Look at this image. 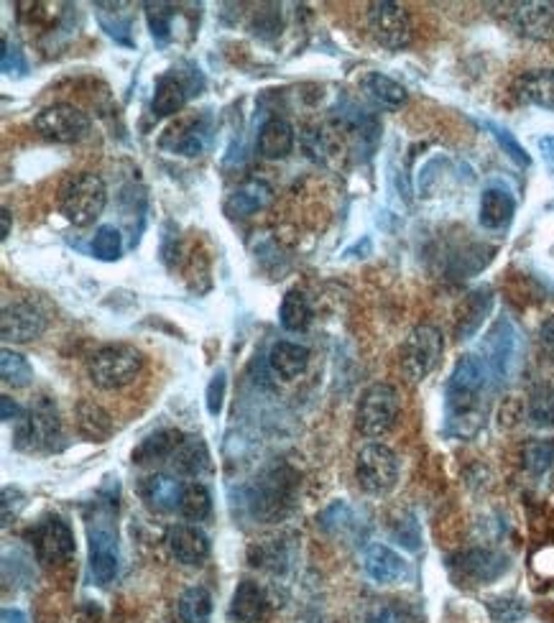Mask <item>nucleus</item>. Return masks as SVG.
<instances>
[{"mask_svg": "<svg viewBox=\"0 0 554 623\" xmlns=\"http://www.w3.org/2000/svg\"><path fill=\"white\" fill-rule=\"evenodd\" d=\"M450 570L457 580L470 585L493 583L509 570V557L493 549H468L450 560Z\"/></svg>", "mask_w": 554, "mask_h": 623, "instance_id": "13", "label": "nucleus"}, {"mask_svg": "<svg viewBox=\"0 0 554 623\" xmlns=\"http://www.w3.org/2000/svg\"><path fill=\"white\" fill-rule=\"evenodd\" d=\"M486 128L493 133V138H496V141H498V146H501V149L506 151V154H509L511 159L516 161V164H519V166L532 164V159H529V154H526V151H524V146H521V143L516 141L514 133H509V131H506V128L496 126V123H486Z\"/></svg>", "mask_w": 554, "mask_h": 623, "instance_id": "41", "label": "nucleus"}, {"mask_svg": "<svg viewBox=\"0 0 554 623\" xmlns=\"http://www.w3.org/2000/svg\"><path fill=\"white\" fill-rule=\"evenodd\" d=\"M166 547L172 557L182 565H202L210 557V539L202 529L189 524H179L166 534Z\"/></svg>", "mask_w": 554, "mask_h": 623, "instance_id": "17", "label": "nucleus"}, {"mask_svg": "<svg viewBox=\"0 0 554 623\" xmlns=\"http://www.w3.org/2000/svg\"><path fill=\"white\" fill-rule=\"evenodd\" d=\"M294 149V128L284 118H269L258 131V154L263 159H286Z\"/></svg>", "mask_w": 554, "mask_h": 623, "instance_id": "26", "label": "nucleus"}, {"mask_svg": "<svg viewBox=\"0 0 554 623\" xmlns=\"http://www.w3.org/2000/svg\"><path fill=\"white\" fill-rule=\"evenodd\" d=\"M445 350V338L435 325H417L401 345V373L412 383L424 381L435 371Z\"/></svg>", "mask_w": 554, "mask_h": 623, "instance_id": "8", "label": "nucleus"}, {"mask_svg": "<svg viewBox=\"0 0 554 623\" xmlns=\"http://www.w3.org/2000/svg\"><path fill=\"white\" fill-rule=\"evenodd\" d=\"M269 366L284 381H294L302 376L309 366V350L299 343H276L269 353Z\"/></svg>", "mask_w": 554, "mask_h": 623, "instance_id": "28", "label": "nucleus"}, {"mask_svg": "<svg viewBox=\"0 0 554 623\" xmlns=\"http://www.w3.org/2000/svg\"><path fill=\"white\" fill-rule=\"evenodd\" d=\"M529 419L537 427H554V391L549 386H537L529 394Z\"/></svg>", "mask_w": 554, "mask_h": 623, "instance_id": "38", "label": "nucleus"}, {"mask_svg": "<svg viewBox=\"0 0 554 623\" xmlns=\"http://www.w3.org/2000/svg\"><path fill=\"white\" fill-rule=\"evenodd\" d=\"M0 621H3V623H29V618L23 616L21 611H13V608H6V611H3V616H0Z\"/></svg>", "mask_w": 554, "mask_h": 623, "instance_id": "48", "label": "nucleus"}, {"mask_svg": "<svg viewBox=\"0 0 554 623\" xmlns=\"http://www.w3.org/2000/svg\"><path fill=\"white\" fill-rule=\"evenodd\" d=\"M184 437L174 429H161L149 435L141 445L133 450V463H156V460H172L174 450L179 447Z\"/></svg>", "mask_w": 554, "mask_h": 623, "instance_id": "31", "label": "nucleus"}, {"mask_svg": "<svg viewBox=\"0 0 554 623\" xmlns=\"http://www.w3.org/2000/svg\"><path fill=\"white\" fill-rule=\"evenodd\" d=\"M182 493H184V483H179L177 478L164 475V473L149 475V478H143V483H141V498L149 503L154 511H161V514L179 509Z\"/></svg>", "mask_w": 554, "mask_h": 623, "instance_id": "22", "label": "nucleus"}, {"mask_svg": "<svg viewBox=\"0 0 554 623\" xmlns=\"http://www.w3.org/2000/svg\"><path fill=\"white\" fill-rule=\"evenodd\" d=\"M0 376H3V383L13 386V389H23L34 381V368L29 366V361L21 353H13V350L6 348L0 353Z\"/></svg>", "mask_w": 554, "mask_h": 623, "instance_id": "36", "label": "nucleus"}, {"mask_svg": "<svg viewBox=\"0 0 554 623\" xmlns=\"http://www.w3.org/2000/svg\"><path fill=\"white\" fill-rule=\"evenodd\" d=\"M212 511V496L202 483H189L184 486L182 501H179V514L189 521L207 519Z\"/></svg>", "mask_w": 554, "mask_h": 623, "instance_id": "35", "label": "nucleus"}, {"mask_svg": "<svg viewBox=\"0 0 554 623\" xmlns=\"http://www.w3.org/2000/svg\"><path fill=\"white\" fill-rule=\"evenodd\" d=\"M225 386H228V376H225V371H218L215 376H212L210 386H207V412L212 414V417H218L220 412H223V399H225Z\"/></svg>", "mask_w": 554, "mask_h": 623, "instance_id": "43", "label": "nucleus"}, {"mask_svg": "<svg viewBox=\"0 0 554 623\" xmlns=\"http://www.w3.org/2000/svg\"><path fill=\"white\" fill-rule=\"evenodd\" d=\"M539 340H542L544 350H547V353L554 358V317H549V320L542 325V330H539Z\"/></svg>", "mask_w": 554, "mask_h": 623, "instance_id": "47", "label": "nucleus"}, {"mask_svg": "<svg viewBox=\"0 0 554 623\" xmlns=\"http://www.w3.org/2000/svg\"><path fill=\"white\" fill-rule=\"evenodd\" d=\"M23 409L16 404V401L11 399V396H0V417H3V422H13V419H21L23 417Z\"/></svg>", "mask_w": 554, "mask_h": 623, "instance_id": "46", "label": "nucleus"}, {"mask_svg": "<svg viewBox=\"0 0 554 623\" xmlns=\"http://www.w3.org/2000/svg\"><path fill=\"white\" fill-rule=\"evenodd\" d=\"M488 366L486 361H480L475 355H463L460 361L452 368L450 378H447V422H450V432L457 437L475 435L483 424V406H480V396L486 389L488 381Z\"/></svg>", "mask_w": 554, "mask_h": 623, "instance_id": "1", "label": "nucleus"}, {"mask_svg": "<svg viewBox=\"0 0 554 623\" xmlns=\"http://www.w3.org/2000/svg\"><path fill=\"white\" fill-rule=\"evenodd\" d=\"M187 98V85L177 75H161L156 80L151 110H154L156 118H169V115H177L184 108Z\"/></svg>", "mask_w": 554, "mask_h": 623, "instance_id": "29", "label": "nucleus"}, {"mask_svg": "<svg viewBox=\"0 0 554 623\" xmlns=\"http://www.w3.org/2000/svg\"><path fill=\"white\" fill-rule=\"evenodd\" d=\"M294 493H297V475L292 473L289 465H274V468L263 470L261 478H256L251 493H248L251 514L266 524L279 521L281 516H286V511L292 509Z\"/></svg>", "mask_w": 554, "mask_h": 623, "instance_id": "3", "label": "nucleus"}, {"mask_svg": "<svg viewBox=\"0 0 554 623\" xmlns=\"http://www.w3.org/2000/svg\"><path fill=\"white\" fill-rule=\"evenodd\" d=\"M0 218H3V230H0V238L6 241L8 233H11V210H8V207H3V210H0Z\"/></svg>", "mask_w": 554, "mask_h": 623, "instance_id": "49", "label": "nucleus"}, {"mask_svg": "<svg viewBox=\"0 0 554 623\" xmlns=\"http://www.w3.org/2000/svg\"><path fill=\"white\" fill-rule=\"evenodd\" d=\"M514 98L524 105L554 110V69H532L516 77Z\"/></svg>", "mask_w": 554, "mask_h": 623, "instance_id": "19", "label": "nucleus"}, {"mask_svg": "<svg viewBox=\"0 0 554 623\" xmlns=\"http://www.w3.org/2000/svg\"><path fill=\"white\" fill-rule=\"evenodd\" d=\"M371 623H406V616L394 606H383L378 608L376 613L371 616Z\"/></svg>", "mask_w": 554, "mask_h": 623, "instance_id": "45", "label": "nucleus"}, {"mask_svg": "<svg viewBox=\"0 0 554 623\" xmlns=\"http://www.w3.org/2000/svg\"><path fill=\"white\" fill-rule=\"evenodd\" d=\"M488 611H491V616L496 618L498 623H514L526 616L524 603L514 601V598H496V601H488Z\"/></svg>", "mask_w": 554, "mask_h": 623, "instance_id": "42", "label": "nucleus"}, {"mask_svg": "<svg viewBox=\"0 0 554 623\" xmlns=\"http://www.w3.org/2000/svg\"><path fill=\"white\" fill-rule=\"evenodd\" d=\"M108 205V187L95 172H80L64 179L59 189V212L77 228H87L103 215Z\"/></svg>", "mask_w": 554, "mask_h": 623, "instance_id": "2", "label": "nucleus"}, {"mask_svg": "<svg viewBox=\"0 0 554 623\" xmlns=\"http://www.w3.org/2000/svg\"><path fill=\"white\" fill-rule=\"evenodd\" d=\"M368 26L373 39L391 52H401L412 44V18L399 3L378 0L368 6Z\"/></svg>", "mask_w": 554, "mask_h": 623, "instance_id": "10", "label": "nucleus"}, {"mask_svg": "<svg viewBox=\"0 0 554 623\" xmlns=\"http://www.w3.org/2000/svg\"><path fill=\"white\" fill-rule=\"evenodd\" d=\"M355 478H358L360 488L373 496H386L394 491L396 481H399V460H396L394 450L381 442H371L358 452L355 460Z\"/></svg>", "mask_w": 554, "mask_h": 623, "instance_id": "9", "label": "nucleus"}, {"mask_svg": "<svg viewBox=\"0 0 554 623\" xmlns=\"http://www.w3.org/2000/svg\"><path fill=\"white\" fill-rule=\"evenodd\" d=\"M6 75H23L26 72V62H23V54L18 52V46H11L8 36H3V62H0Z\"/></svg>", "mask_w": 554, "mask_h": 623, "instance_id": "44", "label": "nucleus"}, {"mask_svg": "<svg viewBox=\"0 0 554 623\" xmlns=\"http://www.w3.org/2000/svg\"><path fill=\"white\" fill-rule=\"evenodd\" d=\"M36 131L41 133V138L54 143H80L90 136V118L82 113L80 108L67 103L49 105V108L41 110L34 121Z\"/></svg>", "mask_w": 554, "mask_h": 623, "instance_id": "11", "label": "nucleus"}, {"mask_svg": "<svg viewBox=\"0 0 554 623\" xmlns=\"http://www.w3.org/2000/svg\"><path fill=\"white\" fill-rule=\"evenodd\" d=\"M491 307H493V292L488 289V286L470 292L468 297L460 302V307H457V320H455L457 340L473 338L475 332L480 330V325L486 322Z\"/></svg>", "mask_w": 554, "mask_h": 623, "instance_id": "20", "label": "nucleus"}, {"mask_svg": "<svg viewBox=\"0 0 554 623\" xmlns=\"http://www.w3.org/2000/svg\"><path fill=\"white\" fill-rule=\"evenodd\" d=\"M524 468L534 475L547 473L554 465V442L552 440H534L524 447Z\"/></svg>", "mask_w": 554, "mask_h": 623, "instance_id": "39", "label": "nucleus"}, {"mask_svg": "<svg viewBox=\"0 0 554 623\" xmlns=\"http://www.w3.org/2000/svg\"><path fill=\"white\" fill-rule=\"evenodd\" d=\"M87 539L92 578L98 585L113 583L118 575V526L113 521V509H95V516L87 519Z\"/></svg>", "mask_w": 554, "mask_h": 623, "instance_id": "5", "label": "nucleus"}, {"mask_svg": "<svg viewBox=\"0 0 554 623\" xmlns=\"http://www.w3.org/2000/svg\"><path fill=\"white\" fill-rule=\"evenodd\" d=\"M279 322L286 332H304L312 322V307H309L307 294L299 289H289L281 299Z\"/></svg>", "mask_w": 554, "mask_h": 623, "instance_id": "32", "label": "nucleus"}, {"mask_svg": "<svg viewBox=\"0 0 554 623\" xmlns=\"http://www.w3.org/2000/svg\"><path fill=\"white\" fill-rule=\"evenodd\" d=\"M212 613V595L210 590L195 585V588L184 590L179 598V616L184 623H207Z\"/></svg>", "mask_w": 554, "mask_h": 623, "instance_id": "34", "label": "nucleus"}, {"mask_svg": "<svg viewBox=\"0 0 554 623\" xmlns=\"http://www.w3.org/2000/svg\"><path fill=\"white\" fill-rule=\"evenodd\" d=\"M269 613V595L253 580H243L235 588L233 603H230V616L240 623H258Z\"/></svg>", "mask_w": 554, "mask_h": 623, "instance_id": "21", "label": "nucleus"}, {"mask_svg": "<svg viewBox=\"0 0 554 623\" xmlns=\"http://www.w3.org/2000/svg\"><path fill=\"white\" fill-rule=\"evenodd\" d=\"M486 350H488V358H486L488 371H491L496 378L509 376V368H511V363H514V355H516V330L511 327V322L501 320L493 325V330L488 332Z\"/></svg>", "mask_w": 554, "mask_h": 623, "instance_id": "18", "label": "nucleus"}, {"mask_svg": "<svg viewBox=\"0 0 554 623\" xmlns=\"http://www.w3.org/2000/svg\"><path fill=\"white\" fill-rule=\"evenodd\" d=\"M210 138V126L207 118H187L172 126L161 136V149L172 151L179 156H200Z\"/></svg>", "mask_w": 554, "mask_h": 623, "instance_id": "16", "label": "nucleus"}, {"mask_svg": "<svg viewBox=\"0 0 554 623\" xmlns=\"http://www.w3.org/2000/svg\"><path fill=\"white\" fill-rule=\"evenodd\" d=\"M59 440H62V422H59L57 406L41 396L16 422L13 445L23 452H52Z\"/></svg>", "mask_w": 554, "mask_h": 623, "instance_id": "6", "label": "nucleus"}, {"mask_svg": "<svg viewBox=\"0 0 554 623\" xmlns=\"http://www.w3.org/2000/svg\"><path fill=\"white\" fill-rule=\"evenodd\" d=\"M46 330V317L36 304L31 302H13L3 307L0 317V332L6 343H31L41 338Z\"/></svg>", "mask_w": 554, "mask_h": 623, "instance_id": "14", "label": "nucleus"}, {"mask_svg": "<svg viewBox=\"0 0 554 623\" xmlns=\"http://www.w3.org/2000/svg\"><path fill=\"white\" fill-rule=\"evenodd\" d=\"M77 424H80V432L87 440H108L113 435V422H110L108 412L103 406L92 404V401H82L77 406Z\"/></svg>", "mask_w": 554, "mask_h": 623, "instance_id": "33", "label": "nucleus"}, {"mask_svg": "<svg viewBox=\"0 0 554 623\" xmlns=\"http://www.w3.org/2000/svg\"><path fill=\"white\" fill-rule=\"evenodd\" d=\"M141 371H143V353L126 343L105 345V348L95 350V353L90 355V361H87L90 381L95 383L98 389L105 391L123 389V386L136 381V376Z\"/></svg>", "mask_w": 554, "mask_h": 623, "instance_id": "4", "label": "nucleus"}, {"mask_svg": "<svg viewBox=\"0 0 554 623\" xmlns=\"http://www.w3.org/2000/svg\"><path fill=\"white\" fill-rule=\"evenodd\" d=\"M363 567H366L368 578L381 585H394L406 575V562L386 544H373L363 557Z\"/></svg>", "mask_w": 554, "mask_h": 623, "instance_id": "23", "label": "nucleus"}, {"mask_svg": "<svg viewBox=\"0 0 554 623\" xmlns=\"http://www.w3.org/2000/svg\"><path fill=\"white\" fill-rule=\"evenodd\" d=\"M271 197H274V192H271L269 184L261 182V179H251V182L240 184L233 195L228 197L225 212H228L230 218H248V215L269 205Z\"/></svg>", "mask_w": 554, "mask_h": 623, "instance_id": "24", "label": "nucleus"}, {"mask_svg": "<svg viewBox=\"0 0 554 623\" xmlns=\"http://www.w3.org/2000/svg\"><path fill=\"white\" fill-rule=\"evenodd\" d=\"M172 468L182 475H192V478H202V475L210 473L212 460L205 440L202 437H184L172 455Z\"/></svg>", "mask_w": 554, "mask_h": 623, "instance_id": "25", "label": "nucleus"}, {"mask_svg": "<svg viewBox=\"0 0 554 623\" xmlns=\"http://www.w3.org/2000/svg\"><path fill=\"white\" fill-rule=\"evenodd\" d=\"M511 23L521 36L534 41L554 39V3H514L511 6Z\"/></svg>", "mask_w": 554, "mask_h": 623, "instance_id": "15", "label": "nucleus"}, {"mask_svg": "<svg viewBox=\"0 0 554 623\" xmlns=\"http://www.w3.org/2000/svg\"><path fill=\"white\" fill-rule=\"evenodd\" d=\"M401 412V401L391 383H373L363 391L355 409V427L360 435L381 437L396 424Z\"/></svg>", "mask_w": 554, "mask_h": 623, "instance_id": "7", "label": "nucleus"}, {"mask_svg": "<svg viewBox=\"0 0 554 623\" xmlns=\"http://www.w3.org/2000/svg\"><path fill=\"white\" fill-rule=\"evenodd\" d=\"M516 202L506 189H486L480 197V225L488 230H503L514 220Z\"/></svg>", "mask_w": 554, "mask_h": 623, "instance_id": "27", "label": "nucleus"}, {"mask_svg": "<svg viewBox=\"0 0 554 623\" xmlns=\"http://www.w3.org/2000/svg\"><path fill=\"white\" fill-rule=\"evenodd\" d=\"M146 8V21H149V29L151 36H154L156 44H166V41L172 39V21H174V6L169 3H143Z\"/></svg>", "mask_w": 554, "mask_h": 623, "instance_id": "37", "label": "nucleus"}, {"mask_svg": "<svg viewBox=\"0 0 554 623\" xmlns=\"http://www.w3.org/2000/svg\"><path fill=\"white\" fill-rule=\"evenodd\" d=\"M123 253V241H120V230L115 225H103L98 228L95 238H92V256L100 261H118Z\"/></svg>", "mask_w": 554, "mask_h": 623, "instance_id": "40", "label": "nucleus"}, {"mask_svg": "<svg viewBox=\"0 0 554 623\" xmlns=\"http://www.w3.org/2000/svg\"><path fill=\"white\" fill-rule=\"evenodd\" d=\"M363 90L368 92V98L373 100L376 105L386 110H399L401 105H406L409 100V92H406L404 85H399L391 77L381 75V72H371V75L363 80Z\"/></svg>", "mask_w": 554, "mask_h": 623, "instance_id": "30", "label": "nucleus"}, {"mask_svg": "<svg viewBox=\"0 0 554 623\" xmlns=\"http://www.w3.org/2000/svg\"><path fill=\"white\" fill-rule=\"evenodd\" d=\"M29 542L36 557L46 565H59L75 555V534L59 516H46L29 532Z\"/></svg>", "mask_w": 554, "mask_h": 623, "instance_id": "12", "label": "nucleus"}]
</instances>
